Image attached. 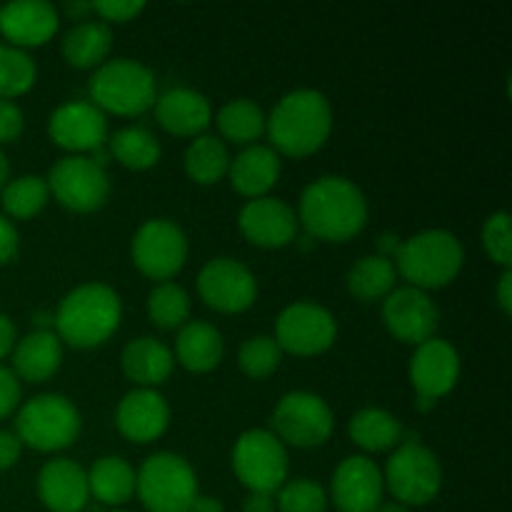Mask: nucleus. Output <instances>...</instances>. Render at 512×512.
<instances>
[{
  "label": "nucleus",
  "instance_id": "nucleus-1",
  "mask_svg": "<svg viewBox=\"0 0 512 512\" xmlns=\"http://www.w3.org/2000/svg\"><path fill=\"white\" fill-rule=\"evenodd\" d=\"M295 215L313 240L348 243L368 223V200L353 180L323 175L303 190Z\"/></svg>",
  "mask_w": 512,
  "mask_h": 512
},
{
  "label": "nucleus",
  "instance_id": "nucleus-2",
  "mask_svg": "<svg viewBox=\"0 0 512 512\" xmlns=\"http://www.w3.org/2000/svg\"><path fill=\"white\" fill-rule=\"evenodd\" d=\"M333 130V108L320 90L298 88L285 93L265 115L270 148L288 158H308L318 153Z\"/></svg>",
  "mask_w": 512,
  "mask_h": 512
},
{
  "label": "nucleus",
  "instance_id": "nucleus-3",
  "mask_svg": "<svg viewBox=\"0 0 512 512\" xmlns=\"http://www.w3.org/2000/svg\"><path fill=\"white\" fill-rule=\"evenodd\" d=\"M123 303L105 283H83L60 300L53 315L55 335L70 348L90 350L108 343L120 328Z\"/></svg>",
  "mask_w": 512,
  "mask_h": 512
},
{
  "label": "nucleus",
  "instance_id": "nucleus-4",
  "mask_svg": "<svg viewBox=\"0 0 512 512\" xmlns=\"http://www.w3.org/2000/svg\"><path fill=\"white\" fill-rule=\"evenodd\" d=\"M395 273L410 288L440 290L453 283L465 265V248L450 230L430 228L403 240L395 253Z\"/></svg>",
  "mask_w": 512,
  "mask_h": 512
},
{
  "label": "nucleus",
  "instance_id": "nucleus-5",
  "mask_svg": "<svg viewBox=\"0 0 512 512\" xmlns=\"http://www.w3.org/2000/svg\"><path fill=\"white\" fill-rule=\"evenodd\" d=\"M88 90L95 108L120 118L148 113L158 100L153 70L133 58L105 60L100 68H95Z\"/></svg>",
  "mask_w": 512,
  "mask_h": 512
},
{
  "label": "nucleus",
  "instance_id": "nucleus-6",
  "mask_svg": "<svg viewBox=\"0 0 512 512\" xmlns=\"http://www.w3.org/2000/svg\"><path fill=\"white\" fill-rule=\"evenodd\" d=\"M135 495L148 512H190L200 495L193 465L178 453H153L135 470Z\"/></svg>",
  "mask_w": 512,
  "mask_h": 512
},
{
  "label": "nucleus",
  "instance_id": "nucleus-7",
  "mask_svg": "<svg viewBox=\"0 0 512 512\" xmlns=\"http://www.w3.org/2000/svg\"><path fill=\"white\" fill-rule=\"evenodd\" d=\"M78 408L73 400L58 393H43L30 398L15 415V435L20 445L38 453H58L70 448L80 435Z\"/></svg>",
  "mask_w": 512,
  "mask_h": 512
},
{
  "label": "nucleus",
  "instance_id": "nucleus-8",
  "mask_svg": "<svg viewBox=\"0 0 512 512\" xmlns=\"http://www.w3.org/2000/svg\"><path fill=\"white\" fill-rule=\"evenodd\" d=\"M383 483L395 503L420 508L438 498L443 488V468L433 450L410 440L393 450L383 470Z\"/></svg>",
  "mask_w": 512,
  "mask_h": 512
},
{
  "label": "nucleus",
  "instance_id": "nucleus-9",
  "mask_svg": "<svg viewBox=\"0 0 512 512\" xmlns=\"http://www.w3.org/2000/svg\"><path fill=\"white\" fill-rule=\"evenodd\" d=\"M233 473L250 493L275 495L288 480V450L273 430H245L233 445Z\"/></svg>",
  "mask_w": 512,
  "mask_h": 512
},
{
  "label": "nucleus",
  "instance_id": "nucleus-10",
  "mask_svg": "<svg viewBox=\"0 0 512 512\" xmlns=\"http://www.w3.org/2000/svg\"><path fill=\"white\" fill-rule=\"evenodd\" d=\"M335 430L333 408L320 395L293 390L278 400L273 410V435L283 445L310 450L330 440Z\"/></svg>",
  "mask_w": 512,
  "mask_h": 512
},
{
  "label": "nucleus",
  "instance_id": "nucleus-11",
  "mask_svg": "<svg viewBox=\"0 0 512 512\" xmlns=\"http://www.w3.org/2000/svg\"><path fill=\"white\" fill-rule=\"evenodd\" d=\"M130 258L145 278L168 283L183 270L185 260H188V238L173 220H145L133 235Z\"/></svg>",
  "mask_w": 512,
  "mask_h": 512
},
{
  "label": "nucleus",
  "instance_id": "nucleus-12",
  "mask_svg": "<svg viewBox=\"0 0 512 512\" xmlns=\"http://www.w3.org/2000/svg\"><path fill=\"white\" fill-rule=\"evenodd\" d=\"M338 338V320L325 305L300 300L280 310L275 320V343L283 353L313 358L333 348Z\"/></svg>",
  "mask_w": 512,
  "mask_h": 512
},
{
  "label": "nucleus",
  "instance_id": "nucleus-13",
  "mask_svg": "<svg viewBox=\"0 0 512 512\" xmlns=\"http://www.w3.org/2000/svg\"><path fill=\"white\" fill-rule=\"evenodd\" d=\"M50 195L63 208L73 213H95L110 198V178L105 168L88 158V155H65L50 168L48 178Z\"/></svg>",
  "mask_w": 512,
  "mask_h": 512
},
{
  "label": "nucleus",
  "instance_id": "nucleus-14",
  "mask_svg": "<svg viewBox=\"0 0 512 512\" xmlns=\"http://www.w3.org/2000/svg\"><path fill=\"white\" fill-rule=\"evenodd\" d=\"M198 293L218 313H243L258 300V280L240 260L213 258L198 273Z\"/></svg>",
  "mask_w": 512,
  "mask_h": 512
},
{
  "label": "nucleus",
  "instance_id": "nucleus-15",
  "mask_svg": "<svg viewBox=\"0 0 512 512\" xmlns=\"http://www.w3.org/2000/svg\"><path fill=\"white\" fill-rule=\"evenodd\" d=\"M48 135L70 155L93 153L108 143V118L90 100H70L50 113Z\"/></svg>",
  "mask_w": 512,
  "mask_h": 512
},
{
  "label": "nucleus",
  "instance_id": "nucleus-16",
  "mask_svg": "<svg viewBox=\"0 0 512 512\" xmlns=\"http://www.w3.org/2000/svg\"><path fill=\"white\" fill-rule=\"evenodd\" d=\"M438 320V305L425 290L405 285V288H395L383 300V323L388 333L400 343L418 348L425 340L435 338Z\"/></svg>",
  "mask_w": 512,
  "mask_h": 512
},
{
  "label": "nucleus",
  "instance_id": "nucleus-17",
  "mask_svg": "<svg viewBox=\"0 0 512 512\" xmlns=\"http://www.w3.org/2000/svg\"><path fill=\"white\" fill-rule=\"evenodd\" d=\"M330 495L340 512H375L385 495L383 470L368 455H350L335 468Z\"/></svg>",
  "mask_w": 512,
  "mask_h": 512
},
{
  "label": "nucleus",
  "instance_id": "nucleus-18",
  "mask_svg": "<svg viewBox=\"0 0 512 512\" xmlns=\"http://www.w3.org/2000/svg\"><path fill=\"white\" fill-rule=\"evenodd\" d=\"M298 215L285 200L265 195V198L248 200L240 208L238 228L250 245L265 250L285 248L298 235Z\"/></svg>",
  "mask_w": 512,
  "mask_h": 512
},
{
  "label": "nucleus",
  "instance_id": "nucleus-19",
  "mask_svg": "<svg viewBox=\"0 0 512 512\" xmlns=\"http://www.w3.org/2000/svg\"><path fill=\"white\" fill-rule=\"evenodd\" d=\"M460 380V355L448 340L430 338L415 348L410 358V383L418 398L438 400L453 393Z\"/></svg>",
  "mask_w": 512,
  "mask_h": 512
},
{
  "label": "nucleus",
  "instance_id": "nucleus-20",
  "mask_svg": "<svg viewBox=\"0 0 512 512\" xmlns=\"http://www.w3.org/2000/svg\"><path fill=\"white\" fill-rule=\"evenodd\" d=\"M170 405L158 390L135 388L115 408V428L130 443H153L168 430Z\"/></svg>",
  "mask_w": 512,
  "mask_h": 512
},
{
  "label": "nucleus",
  "instance_id": "nucleus-21",
  "mask_svg": "<svg viewBox=\"0 0 512 512\" xmlns=\"http://www.w3.org/2000/svg\"><path fill=\"white\" fill-rule=\"evenodd\" d=\"M58 28V8L48 0H15L0 8V33L13 48H40Z\"/></svg>",
  "mask_w": 512,
  "mask_h": 512
},
{
  "label": "nucleus",
  "instance_id": "nucleus-22",
  "mask_svg": "<svg viewBox=\"0 0 512 512\" xmlns=\"http://www.w3.org/2000/svg\"><path fill=\"white\" fill-rule=\"evenodd\" d=\"M38 498L50 512H83L90 490L83 465L70 458H55L40 468Z\"/></svg>",
  "mask_w": 512,
  "mask_h": 512
},
{
  "label": "nucleus",
  "instance_id": "nucleus-23",
  "mask_svg": "<svg viewBox=\"0 0 512 512\" xmlns=\"http://www.w3.org/2000/svg\"><path fill=\"white\" fill-rule=\"evenodd\" d=\"M153 108L155 120L170 135H178V138H198L213 123L210 100L200 90L185 88V85H178V88H170L163 95H158Z\"/></svg>",
  "mask_w": 512,
  "mask_h": 512
},
{
  "label": "nucleus",
  "instance_id": "nucleus-24",
  "mask_svg": "<svg viewBox=\"0 0 512 512\" xmlns=\"http://www.w3.org/2000/svg\"><path fill=\"white\" fill-rule=\"evenodd\" d=\"M280 155L270 145H248L230 160V185L245 198H265L280 178Z\"/></svg>",
  "mask_w": 512,
  "mask_h": 512
},
{
  "label": "nucleus",
  "instance_id": "nucleus-25",
  "mask_svg": "<svg viewBox=\"0 0 512 512\" xmlns=\"http://www.w3.org/2000/svg\"><path fill=\"white\" fill-rule=\"evenodd\" d=\"M173 350L150 335L130 340L120 353V368L125 378L133 380L138 388H158L173 373Z\"/></svg>",
  "mask_w": 512,
  "mask_h": 512
},
{
  "label": "nucleus",
  "instance_id": "nucleus-26",
  "mask_svg": "<svg viewBox=\"0 0 512 512\" xmlns=\"http://www.w3.org/2000/svg\"><path fill=\"white\" fill-rule=\"evenodd\" d=\"M63 363V343L53 330H33L13 348V373L25 383H45Z\"/></svg>",
  "mask_w": 512,
  "mask_h": 512
},
{
  "label": "nucleus",
  "instance_id": "nucleus-27",
  "mask_svg": "<svg viewBox=\"0 0 512 512\" xmlns=\"http://www.w3.org/2000/svg\"><path fill=\"white\" fill-rule=\"evenodd\" d=\"M223 353V335L215 325L205 323V320H188L178 330L173 358L190 373H210V370H215L223 360Z\"/></svg>",
  "mask_w": 512,
  "mask_h": 512
},
{
  "label": "nucleus",
  "instance_id": "nucleus-28",
  "mask_svg": "<svg viewBox=\"0 0 512 512\" xmlns=\"http://www.w3.org/2000/svg\"><path fill=\"white\" fill-rule=\"evenodd\" d=\"M113 48V30L100 20H80L78 25L63 35V58L65 63L78 70H93L108 60Z\"/></svg>",
  "mask_w": 512,
  "mask_h": 512
},
{
  "label": "nucleus",
  "instance_id": "nucleus-29",
  "mask_svg": "<svg viewBox=\"0 0 512 512\" xmlns=\"http://www.w3.org/2000/svg\"><path fill=\"white\" fill-rule=\"evenodd\" d=\"M88 490L90 498L108 508H120L135 495V468L120 455H103L90 465Z\"/></svg>",
  "mask_w": 512,
  "mask_h": 512
},
{
  "label": "nucleus",
  "instance_id": "nucleus-30",
  "mask_svg": "<svg viewBox=\"0 0 512 512\" xmlns=\"http://www.w3.org/2000/svg\"><path fill=\"white\" fill-rule=\"evenodd\" d=\"M348 435L365 453H388L403 443V423L383 408H363L350 418Z\"/></svg>",
  "mask_w": 512,
  "mask_h": 512
},
{
  "label": "nucleus",
  "instance_id": "nucleus-31",
  "mask_svg": "<svg viewBox=\"0 0 512 512\" xmlns=\"http://www.w3.org/2000/svg\"><path fill=\"white\" fill-rule=\"evenodd\" d=\"M398 273H395L393 260L383 255H365L355 260L353 268L345 275V288L360 303H375L385 300L395 290Z\"/></svg>",
  "mask_w": 512,
  "mask_h": 512
},
{
  "label": "nucleus",
  "instance_id": "nucleus-32",
  "mask_svg": "<svg viewBox=\"0 0 512 512\" xmlns=\"http://www.w3.org/2000/svg\"><path fill=\"white\" fill-rule=\"evenodd\" d=\"M215 125H218L223 143L228 140V143L248 148L265 135V113L255 100L235 98L218 110Z\"/></svg>",
  "mask_w": 512,
  "mask_h": 512
},
{
  "label": "nucleus",
  "instance_id": "nucleus-33",
  "mask_svg": "<svg viewBox=\"0 0 512 512\" xmlns=\"http://www.w3.org/2000/svg\"><path fill=\"white\" fill-rule=\"evenodd\" d=\"M110 158L128 170H150L160 163V140L143 125H125L108 138Z\"/></svg>",
  "mask_w": 512,
  "mask_h": 512
},
{
  "label": "nucleus",
  "instance_id": "nucleus-34",
  "mask_svg": "<svg viewBox=\"0 0 512 512\" xmlns=\"http://www.w3.org/2000/svg\"><path fill=\"white\" fill-rule=\"evenodd\" d=\"M185 173L193 183L198 185H215L228 175L230 168V153L228 145L218 138V135H198L190 140L188 150H185Z\"/></svg>",
  "mask_w": 512,
  "mask_h": 512
},
{
  "label": "nucleus",
  "instance_id": "nucleus-35",
  "mask_svg": "<svg viewBox=\"0 0 512 512\" xmlns=\"http://www.w3.org/2000/svg\"><path fill=\"white\" fill-rule=\"evenodd\" d=\"M0 193H3L5 218L15 220L35 218L50 200L48 183L40 175H20V178L8 180Z\"/></svg>",
  "mask_w": 512,
  "mask_h": 512
},
{
  "label": "nucleus",
  "instance_id": "nucleus-36",
  "mask_svg": "<svg viewBox=\"0 0 512 512\" xmlns=\"http://www.w3.org/2000/svg\"><path fill=\"white\" fill-rule=\"evenodd\" d=\"M148 318L160 330H180L190 320V295L183 285L158 283L148 293Z\"/></svg>",
  "mask_w": 512,
  "mask_h": 512
},
{
  "label": "nucleus",
  "instance_id": "nucleus-37",
  "mask_svg": "<svg viewBox=\"0 0 512 512\" xmlns=\"http://www.w3.org/2000/svg\"><path fill=\"white\" fill-rule=\"evenodd\" d=\"M38 80V65L25 50L0 45V98L13 100L28 93Z\"/></svg>",
  "mask_w": 512,
  "mask_h": 512
},
{
  "label": "nucleus",
  "instance_id": "nucleus-38",
  "mask_svg": "<svg viewBox=\"0 0 512 512\" xmlns=\"http://www.w3.org/2000/svg\"><path fill=\"white\" fill-rule=\"evenodd\" d=\"M283 363V350L278 348L275 338L270 335H255L248 338L238 350V365L248 378L263 380L273 375Z\"/></svg>",
  "mask_w": 512,
  "mask_h": 512
},
{
  "label": "nucleus",
  "instance_id": "nucleus-39",
  "mask_svg": "<svg viewBox=\"0 0 512 512\" xmlns=\"http://www.w3.org/2000/svg\"><path fill=\"white\" fill-rule=\"evenodd\" d=\"M278 512H325L328 510V493L320 483L310 478L285 480L283 488L275 493Z\"/></svg>",
  "mask_w": 512,
  "mask_h": 512
},
{
  "label": "nucleus",
  "instance_id": "nucleus-40",
  "mask_svg": "<svg viewBox=\"0 0 512 512\" xmlns=\"http://www.w3.org/2000/svg\"><path fill=\"white\" fill-rule=\"evenodd\" d=\"M483 248L493 263L503 270H510L512 240H510V215L505 210L490 215L483 225Z\"/></svg>",
  "mask_w": 512,
  "mask_h": 512
},
{
  "label": "nucleus",
  "instance_id": "nucleus-41",
  "mask_svg": "<svg viewBox=\"0 0 512 512\" xmlns=\"http://www.w3.org/2000/svg\"><path fill=\"white\" fill-rule=\"evenodd\" d=\"M90 10L100 15V23H130L145 10L143 0H100L90 3Z\"/></svg>",
  "mask_w": 512,
  "mask_h": 512
},
{
  "label": "nucleus",
  "instance_id": "nucleus-42",
  "mask_svg": "<svg viewBox=\"0 0 512 512\" xmlns=\"http://www.w3.org/2000/svg\"><path fill=\"white\" fill-rule=\"evenodd\" d=\"M25 118L23 110L13 103V100L0 98V145L15 143L23 135Z\"/></svg>",
  "mask_w": 512,
  "mask_h": 512
},
{
  "label": "nucleus",
  "instance_id": "nucleus-43",
  "mask_svg": "<svg viewBox=\"0 0 512 512\" xmlns=\"http://www.w3.org/2000/svg\"><path fill=\"white\" fill-rule=\"evenodd\" d=\"M20 398H23V390H20L18 375L5 368V365H0V420L18 410Z\"/></svg>",
  "mask_w": 512,
  "mask_h": 512
},
{
  "label": "nucleus",
  "instance_id": "nucleus-44",
  "mask_svg": "<svg viewBox=\"0 0 512 512\" xmlns=\"http://www.w3.org/2000/svg\"><path fill=\"white\" fill-rule=\"evenodd\" d=\"M18 230H15L13 220L0 215V265L10 263L18 253Z\"/></svg>",
  "mask_w": 512,
  "mask_h": 512
},
{
  "label": "nucleus",
  "instance_id": "nucleus-45",
  "mask_svg": "<svg viewBox=\"0 0 512 512\" xmlns=\"http://www.w3.org/2000/svg\"><path fill=\"white\" fill-rule=\"evenodd\" d=\"M20 450H23V445H20L18 435L8 433V430H0V473L18 463Z\"/></svg>",
  "mask_w": 512,
  "mask_h": 512
},
{
  "label": "nucleus",
  "instance_id": "nucleus-46",
  "mask_svg": "<svg viewBox=\"0 0 512 512\" xmlns=\"http://www.w3.org/2000/svg\"><path fill=\"white\" fill-rule=\"evenodd\" d=\"M243 512H278V508H275V495L248 493V498L243 500Z\"/></svg>",
  "mask_w": 512,
  "mask_h": 512
},
{
  "label": "nucleus",
  "instance_id": "nucleus-47",
  "mask_svg": "<svg viewBox=\"0 0 512 512\" xmlns=\"http://www.w3.org/2000/svg\"><path fill=\"white\" fill-rule=\"evenodd\" d=\"M15 348V325L8 315L0 313V360L13 353Z\"/></svg>",
  "mask_w": 512,
  "mask_h": 512
},
{
  "label": "nucleus",
  "instance_id": "nucleus-48",
  "mask_svg": "<svg viewBox=\"0 0 512 512\" xmlns=\"http://www.w3.org/2000/svg\"><path fill=\"white\" fill-rule=\"evenodd\" d=\"M498 305L503 308L505 315L512 313V273L510 270H503V275H500L498 280Z\"/></svg>",
  "mask_w": 512,
  "mask_h": 512
},
{
  "label": "nucleus",
  "instance_id": "nucleus-49",
  "mask_svg": "<svg viewBox=\"0 0 512 512\" xmlns=\"http://www.w3.org/2000/svg\"><path fill=\"white\" fill-rule=\"evenodd\" d=\"M400 243H403V240H400L395 233H383V235H380V238H378V250H380L378 255H383V258L393 260L395 253H398Z\"/></svg>",
  "mask_w": 512,
  "mask_h": 512
},
{
  "label": "nucleus",
  "instance_id": "nucleus-50",
  "mask_svg": "<svg viewBox=\"0 0 512 512\" xmlns=\"http://www.w3.org/2000/svg\"><path fill=\"white\" fill-rule=\"evenodd\" d=\"M190 512H225V505L223 500L213 498V495H198Z\"/></svg>",
  "mask_w": 512,
  "mask_h": 512
},
{
  "label": "nucleus",
  "instance_id": "nucleus-51",
  "mask_svg": "<svg viewBox=\"0 0 512 512\" xmlns=\"http://www.w3.org/2000/svg\"><path fill=\"white\" fill-rule=\"evenodd\" d=\"M8 180H10V163H8V158H5L3 150H0V190L8 185Z\"/></svg>",
  "mask_w": 512,
  "mask_h": 512
},
{
  "label": "nucleus",
  "instance_id": "nucleus-52",
  "mask_svg": "<svg viewBox=\"0 0 512 512\" xmlns=\"http://www.w3.org/2000/svg\"><path fill=\"white\" fill-rule=\"evenodd\" d=\"M68 15H73V18H80V15L83 13H93V10H90V3H73V5H68ZM80 20H85V18H80Z\"/></svg>",
  "mask_w": 512,
  "mask_h": 512
},
{
  "label": "nucleus",
  "instance_id": "nucleus-53",
  "mask_svg": "<svg viewBox=\"0 0 512 512\" xmlns=\"http://www.w3.org/2000/svg\"><path fill=\"white\" fill-rule=\"evenodd\" d=\"M375 512H410V508H405V505H400V503H380V508L375 510Z\"/></svg>",
  "mask_w": 512,
  "mask_h": 512
},
{
  "label": "nucleus",
  "instance_id": "nucleus-54",
  "mask_svg": "<svg viewBox=\"0 0 512 512\" xmlns=\"http://www.w3.org/2000/svg\"><path fill=\"white\" fill-rule=\"evenodd\" d=\"M113 512H125V510H113Z\"/></svg>",
  "mask_w": 512,
  "mask_h": 512
}]
</instances>
